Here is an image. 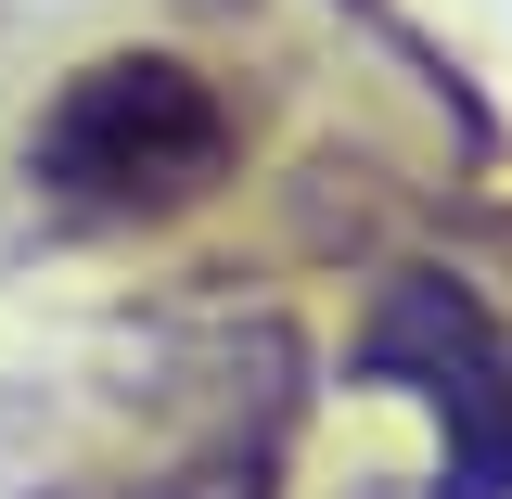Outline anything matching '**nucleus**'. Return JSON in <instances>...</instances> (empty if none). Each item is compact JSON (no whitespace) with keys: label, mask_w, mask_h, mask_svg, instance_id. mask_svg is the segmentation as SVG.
I'll return each mask as SVG.
<instances>
[{"label":"nucleus","mask_w":512,"mask_h":499,"mask_svg":"<svg viewBox=\"0 0 512 499\" xmlns=\"http://www.w3.org/2000/svg\"><path fill=\"white\" fill-rule=\"evenodd\" d=\"M231 167H244V116L180 52H90L26 128V180L90 231H167L218 205Z\"/></svg>","instance_id":"nucleus-1"},{"label":"nucleus","mask_w":512,"mask_h":499,"mask_svg":"<svg viewBox=\"0 0 512 499\" xmlns=\"http://www.w3.org/2000/svg\"><path fill=\"white\" fill-rule=\"evenodd\" d=\"M372 384H423L448 423V487L436 499H512V346L461 282H397L359 346Z\"/></svg>","instance_id":"nucleus-2"}]
</instances>
